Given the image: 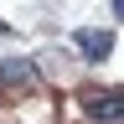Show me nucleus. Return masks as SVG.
I'll use <instances>...</instances> for the list:
<instances>
[{"mask_svg":"<svg viewBox=\"0 0 124 124\" xmlns=\"http://www.w3.org/2000/svg\"><path fill=\"white\" fill-rule=\"evenodd\" d=\"M83 114L88 119H124V88H88Z\"/></svg>","mask_w":124,"mask_h":124,"instance_id":"nucleus-1","label":"nucleus"},{"mask_svg":"<svg viewBox=\"0 0 124 124\" xmlns=\"http://www.w3.org/2000/svg\"><path fill=\"white\" fill-rule=\"evenodd\" d=\"M114 16H119V21H124V0H114Z\"/></svg>","mask_w":124,"mask_h":124,"instance_id":"nucleus-4","label":"nucleus"},{"mask_svg":"<svg viewBox=\"0 0 124 124\" xmlns=\"http://www.w3.org/2000/svg\"><path fill=\"white\" fill-rule=\"evenodd\" d=\"M72 41H78V52H83L88 62H103L108 52H114V31H93V26H83V31H72Z\"/></svg>","mask_w":124,"mask_h":124,"instance_id":"nucleus-2","label":"nucleus"},{"mask_svg":"<svg viewBox=\"0 0 124 124\" xmlns=\"http://www.w3.org/2000/svg\"><path fill=\"white\" fill-rule=\"evenodd\" d=\"M0 83H21V88H31V83H36V67H31V62H10V67H0Z\"/></svg>","mask_w":124,"mask_h":124,"instance_id":"nucleus-3","label":"nucleus"},{"mask_svg":"<svg viewBox=\"0 0 124 124\" xmlns=\"http://www.w3.org/2000/svg\"><path fill=\"white\" fill-rule=\"evenodd\" d=\"M0 31H5V21H0Z\"/></svg>","mask_w":124,"mask_h":124,"instance_id":"nucleus-5","label":"nucleus"}]
</instances>
